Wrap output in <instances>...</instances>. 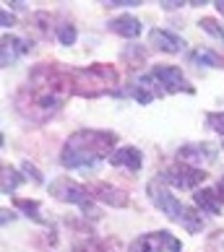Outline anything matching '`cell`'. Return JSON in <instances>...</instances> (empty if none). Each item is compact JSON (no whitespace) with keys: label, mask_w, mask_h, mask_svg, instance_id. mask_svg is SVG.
<instances>
[{"label":"cell","mask_w":224,"mask_h":252,"mask_svg":"<svg viewBox=\"0 0 224 252\" xmlns=\"http://www.w3.org/2000/svg\"><path fill=\"white\" fill-rule=\"evenodd\" d=\"M73 94V70L63 68L60 63H42L32 68L29 83L18 89L13 99L16 112L26 123L42 125L55 117L65 99Z\"/></svg>","instance_id":"obj_1"},{"label":"cell","mask_w":224,"mask_h":252,"mask_svg":"<svg viewBox=\"0 0 224 252\" xmlns=\"http://www.w3.org/2000/svg\"><path fill=\"white\" fill-rule=\"evenodd\" d=\"M117 143V133L110 130H78L65 141L60 151V164L65 169H94Z\"/></svg>","instance_id":"obj_2"},{"label":"cell","mask_w":224,"mask_h":252,"mask_svg":"<svg viewBox=\"0 0 224 252\" xmlns=\"http://www.w3.org/2000/svg\"><path fill=\"white\" fill-rule=\"evenodd\" d=\"M120 73L115 65L110 63H94L89 68L73 70V94L78 96H99V94H112V89L117 86Z\"/></svg>","instance_id":"obj_3"},{"label":"cell","mask_w":224,"mask_h":252,"mask_svg":"<svg viewBox=\"0 0 224 252\" xmlns=\"http://www.w3.org/2000/svg\"><path fill=\"white\" fill-rule=\"evenodd\" d=\"M146 190H149V198H151V203L164 213L167 219L180 221L188 231H201V229H203V219H201L193 208H188V205H183L180 200H177L175 195L162 185V180H151Z\"/></svg>","instance_id":"obj_4"},{"label":"cell","mask_w":224,"mask_h":252,"mask_svg":"<svg viewBox=\"0 0 224 252\" xmlns=\"http://www.w3.org/2000/svg\"><path fill=\"white\" fill-rule=\"evenodd\" d=\"M50 192L58 198L60 203H71V205H78V208L86 213V219H97L99 213L94 211L91 205V195H89V188L73 182L71 177H58L52 185H50Z\"/></svg>","instance_id":"obj_5"},{"label":"cell","mask_w":224,"mask_h":252,"mask_svg":"<svg viewBox=\"0 0 224 252\" xmlns=\"http://www.w3.org/2000/svg\"><path fill=\"white\" fill-rule=\"evenodd\" d=\"M128 252H183V242L172 237L170 231H151V234H141L130 242Z\"/></svg>","instance_id":"obj_6"},{"label":"cell","mask_w":224,"mask_h":252,"mask_svg":"<svg viewBox=\"0 0 224 252\" xmlns=\"http://www.w3.org/2000/svg\"><path fill=\"white\" fill-rule=\"evenodd\" d=\"M206 180V172H201L198 166H193V164H185V161H177L172 164L170 169L164 172L162 177V182H170L175 185L177 190H195L198 185Z\"/></svg>","instance_id":"obj_7"},{"label":"cell","mask_w":224,"mask_h":252,"mask_svg":"<svg viewBox=\"0 0 224 252\" xmlns=\"http://www.w3.org/2000/svg\"><path fill=\"white\" fill-rule=\"evenodd\" d=\"M159 86L167 91V94H177V91H183V94H195L193 83L185 81L183 70L175 68V65H156V68H151V73H149Z\"/></svg>","instance_id":"obj_8"},{"label":"cell","mask_w":224,"mask_h":252,"mask_svg":"<svg viewBox=\"0 0 224 252\" xmlns=\"http://www.w3.org/2000/svg\"><path fill=\"white\" fill-rule=\"evenodd\" d=\"M89 195L105 205H112V208H125L128 205V195L120 188H112L107 182H91L89 185Z\"/></svg>","instance_id":"obj_9"},{"label":"cell","mask_w":224,"mask_h":252,"mask_svg":"<svg viewBox=\"0 0 224 252\" xmlns=\"http://www.w3.org/2000/svg\"><path fill=\"white\" fill-rule=\"evenodd\" d=\"M217 151L219 148L214 146V143H185L180 151H177V158L185 164H190V161H214L217 158Z\"/></svg>","instance_id":"obj_10"},{"label":"cell","mask_w":224,"mask_h":252,"mask_svg":"<svg viewBox=\"0 0 224 252\" xmlns=\"http://www.w3.org/2000/svg\"><path fill=\"white\" fill-rule=\"evenodd\" d=\"M149 42H151V47H156L159 52H180L185 47V39L183 36H177L175 32L170 29H151V34H149Z\"/></svg>","instance_id":"obj_11"},{"label":"cell","mask_w":224,"mask_h":252,"mask_svg":"<svg viewBox=\"0 0 224 252\" xmlns=\"http://www.w3.org/2000/svg\"><path fill=\"white\" fill-rule=\"evenodd\" d=\"M0 47H3V58H0V63H3V68H8L16 58H21V55H26L32 50V42L29 39H18V36H11V34H3Z\"/></svg>","instance_id":"obj_12"},{"label":"cell","mask_w":224,"mask_h":252,"mask_svg":"<svg viewBox=\"0 0 224 252\" xmlns=\"http://www.w3.org/2000/svg\"><path fill=\"white\" fill-rule=\"evenodd\" d=\"M110 164L112 166H125L128 172H138L144 166V156L136 146H123L110 156Z\"/></svg>","instance_id":"obj_13"},{"label":"cell","mask_w":224,"mask_h":252,"mask_svg":"<svg viewBox=\"0 0 224 252\" xmlns=\"http://www.w3.org/2000/svg\"><path fill=\"white\" fill-rule=\"evenodd\" d=\"M110 32H115L117 36H125V39H136L141 34V21L136 16H115L110 21Z\"/></svg>","instance_id":"obj_14"},{"label":"cell","mask_w":224,"mask_h":252,"mask_svg":"<svg viewBox=\"0 0 224 252\" xmlns=\"http://www.w3.org/2000/svg\"><path fill=\"white\" fill-rule=\"evenodd\" d=\"M193 200H195V205H198L201 211L211 213V216H219V211H222V198H219L217 190H195Z\"/></svg>","instance_id":"obj_15"},{"label":"cell","mask_w":224,"mask_h":252,"mask_svg":"<svg viewBox=\"0 0 224 252\" xmlns=\"http://www.w3.org/2000/svg\"><path fill=\"white\" fill-rule=\"evenodd\" d=\"M120 58H123V63L130 70H141L146 65V47H141V44H128L120 52Z\"/></svg>","instance_id":"obj_16"},{"label":"cell","mask_w":224,"mask_h":252,"mask_svg":"<svg viewBox=\"0 0 224 252\" xmlns=\"http://www.w3.org/2000/svg\"><path fill=\"white\" fill-rule=\"evenodd\" d=\"M29 29H34V34L39 39H50L52 36V16L44 13V11H37L29 21Z\"/></svg>","instance_id":"obj_17"},{"label":"cell","mask_w":224,"mask_h":252,"mask_svg":"<svg viewBox=\"0 0 224 252\" xmlns=\"http://www.w3.org/2000/svg\"><path fill=\"white\" fill-rule=\"evenodd\" d=\"M13 205H16V208L18 211H24L26 213V216H29V219H34L37 223H42V226H47V219H44L42 216V205L39 203H37V200H26V198H16L13 200Z\"/></svg>","instance_id":"obj_18"},{"label":"cell","mask_w":224,"mask_h":252,"mask_svg":"<svg viewBox=\"0 0 224 252\" xmlns=\"http://www.w3.org/2000/svg\"><path fill=\"white\" fill-rule=\"evenodd\" d=\"M149 83H151V78L144 76V78H138L133 86H130V96H133L138 104H149V101L154 99V91L149 89Z\"/></svg>","instance_id":"obj_19"},{"label":"cell","mask_w":224,"mask_h":252,"mask_svg":"<svg viewBox=\"0 0 224 252\" xmlns=\"http://www.w3.org/2000/svg\"><path fill=\"white\" fill-rule=\"evenodd\" d=\"M18 185H21V174H18L13 166L3 164V174H0V190H3V195H11Z\"/></svg>","instance_id":"obj_20"},{"label":"cell","mask_w":224,"mask_h":252,"mask_svg":"<svg viewBox=\"0 0 224 252\" xmlns=\"http://www.w3.org/2000/svg\"><path fill=\"white\" fill-rule=\"evenodd\" d=\"M190 60L195 65H206V68H217L219 65V55H214L209 47H198L193 55H190Z\"/></svg>","instance_id":"obj_21"},{"label":"cell","mask_w":224,"mask_h":252,"mask_svg":"<svg viewBox=\"0 0 224 252\" xmlns=\"http://www.w3.org/2000/svg\"><path fill=\"white\" fill-rule=\"evenodd\" d=\"M198 26H201V29L206 32L209 36H214V39H224V26H222L214 16H203L201 21H198Z\"/></svg>","instance_id":"obj_22"},{"label":"cell","mask_w":224,"mask_h":252,"mask_svg":"<svg viewBox=\"0 0 224 252\" xmlns=\"http://www.w3.org/2000/svg\"><path fill=\"white\" fill-rule=\"evenodd\" d=\"M73 252H107V250H105V245H102L99 239L89 237V239H81L78 245L73 247Z\"/></svg>","instance_id":"obj_23"},{"label":"cell","mask_w":224,"mask_h":252,"mask_svg":"<svg viewBox=\"0 0 224 252\" xmlns=\"http://www.w3.org/2000/svg\"><path fill=\"white\" fill-rule=\"evenodd\" d=\"M55 36L60 39V44H73L78 34H76V29H73L71 24H60L58 29H55Z\"/></svg>","instance_id":"obj_24"},{"label":"cell","mask_w":224,"mask_h":252,"mask_svg":"<svg viewBox=\"0 0 224 252\" xmlns=\"http://www.w3.org/2000/svg\"><path fill=\"white\" fill-rule=\"evenodd\" d=\"M206 123H209V127H214L224 138V112H211V115L206 117Z\"/></svg>","instance_id":"obj_25"},{"label":"cell","mask_w":224,"mask_h":252,"mask_svg":"<svg viewBox=\"0 0 224 252\" xmlns=\"http://www.w3.org/2000/svg\"><path fill=\"white\" fill-rule=\"evenodd\" d=\"M24 172L29 174L37 185H42V182H44V180H42V174H39V169H37V166H32V161H24Z\"/></svg>","instance_id":"obj_26"},{"label":"cell","mask_w":224,"mask_h":252,"mask_svg":"<svg viewBox=\"0 0 224 252\" xmlns=\"http://www.w3.org/2000/svg\"><path fill=\"white\" fill-rule=\"evenodd\" d=\"M110 8H136L138 0H115V3H107Z\"/></svg>","instance_id":"obj_27"},{"label":"cell","mask_w":224,"mask_h":252,"mask_svg":"<svg viewBox=\"0 0 224 252\" xmlns=\"http://www.w3.org/2000/svg\"><path fill=\"white\" fill-rule=\"evenodd\" d=\"M0 24H3V29H8V26H13V24H16V18L8 13V11H3V13H0Z\"/></svg>","instance_id":"obj_28"},{"label":"cell","mask_w":224,"mask_h":252,"mask_svg":"<svg viewBox=\"0 0 224 252\" xmlns=\"http://www.w3.org/2000/svg\"><path fill=\"white\" fill-rule=\"evenodd\" d=\"M217 192H219V198H222V203H224V177H222L219 185H217Z\"/></svg>","instance_id":"obj_29"},{"label":"cell","mask_w":224,"mask_h":252,"mask_svg":"<svg viewBox=\"0 0 224 252\" xmlns=\"http://www.w3.org/2000/svg\"><path fill=\"white\" fill-rule=\"evenodd\" d=\"M8 219H16V216H13V211L3 208V223H8Z\"/></svg>","instance_id":"obj_30"},{"label":"cell","mask_w":224,"mask_h":252,"mask_svg":"<svg viewBox=\"0 0 224 252\" xmlns=\"http://www.w3.org/2000/svg\"><path fill=\"white\" fill-rule=\"evenodd\" d=\"M183 3H162V8H167V11H175V8H180Z\"/></svg>","instance_id":"obj_31"},{"label":"cell","mask_w":224,"mask_h":252,"mask_svg":"<svg viewBox=\"0 0 224 252\" xmlns=\"http://www.w3.org/2000/svg\"><path fill=\"white\" fill-rule=\"evenodd\" d=\"M217 8H219V13L224 16V0H217Z\"/></svg>","instance_id":"obj_32"}]
</instances>
